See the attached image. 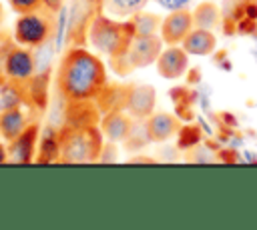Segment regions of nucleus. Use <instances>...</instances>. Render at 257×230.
Segmentation results:
<instances>
[{
  "label": "nucleus",
  "instance_id": "f257e3e1",
  "mask_svg": "<svg viewBox=\"0 0 257 230\" xmlns=\"http://www.w3.org/2000/svg\"><path fill=\"white\" fill-rule=\"evenodd\" d=\"M106 64L82 46H70L56 68V88L64 100H94L106 86Z\"/></svg>",
  "mask_w": 257,
  "mask_h": 230
},
{
  "label": "nucleus",
  "instance_id": "f03ea898",
  "mask_svg": "<svg viewBox=\"0 0 257 230\" xmlns=\"http://www.w3.org/2000/svg\"><path fill=\"white\" fill-rule=\"evenodd\" d=\"M135 26L131 20L118 22L108 14H96L88 26V44L98 54L108 58V64H116L126 56V50L135 38Z\"/></svg>",
  "mask_w": 257,
  "mask_h": 230
},
{
  "label": "nucleus",
  "instance_id": "7ed1b4c3",
  "mask_svg": "<svg viewBox=\"0 0 257 230\" xmlns=\"http://www.w3.org/2000/svg\"><path fill=\"white\" fill-rule=\"evenodd\" d=\"M60 156L62 164H88L98 162L104 148V134L100 126L90 128H60L58 130Z\"/></svg>",
  "mask_w": 257,
  "mask_h": 230
},
{
  "label": "nucleus",
  "instance_id": "20e7f679",
  "mask_svg": "<svg viewBox=\"0 0 257 230\" xmlns=\"http://www.w3.org/2000/svg\"><path fill=\"white\" fill-rule=\"evenodd\" d=\"M56 28L54 12L40 8L28 14H18L14 22V42L26 48H42L52 40Z\"/></svg>",
  "mask_w": 257,
  "mask_h": 230
},
{
  "label": "nucleus",
  "instance_id": "39448f33",
  "mask_svg": "<svg viewBox=\"0 0 257 230\" xmlns=\"http://www.w3.org/2000/svg\"><path fill=\"white\" fill-rule=\"evenodd\" d=\"M2 50L4 72L8 80L26 82L36 74V60L30 48L22 44H6Z\"/></svg>",
  "mask_w": 257,
  "mask_h": 230
},
{
  "label": "nucleus",
  "instance_id": "423d86ee",
  "mask_svg": "<svg viewBox=\"0 0 257 230\" xmlns=\"http://www.w3.org/2000/svg\"><path fill=\"white\" fill-rule=\"evenodd\" d=\"M163 48H165V42L159 34H135L126 50V62L131 70L153 66L159 54L163 52Z\"/></svg>",
  "mask_w": 257,
  "mask_h": 230
},
{
  "label": "nucleus",
  "instance_id": "0eeeda50",
  "mask_svg": "<svg viewBox=\"0 0 257 230\" xmlns=\"http://www.w3.org/2000/svg\"><path fill=\"white\" fill-rule=\"evenodd\" d=\"M102 112L94 100H66L64 106V128H90L98 126Z\"/></svg>",
  "mask_w": 257,
  "mask_h": 230
},
{
  "label": "nucleus",
  "instance_id": "6e6552de",
  "mask_svg": "<svg viewBox=\"0 0 257 230\" xmlns=\"http://www.w3.org/2000/svg\"><path fill=\"white\" fill-rule=\"evenodd\" d=\"M195 28L193 24V10L189 8H181V10H171L161 24V38L165 44L175 46L181 44L187 34Z\"/></svg>",
  "mask_w": 257,
  "mask_h": 230
},
{
  "label": "nucleus",
  "instance_id": "1a4fd4ad",
  "mask_svg": "<svg viewBox=\"0 0 257 230\" xmlns=\"http://www.w3.org/2000/svg\"><path fill=\"white\" fill-rule=\"evenodd\" d=\"M40 128L36 122L28 124L12 142H8V162L14 164H30L36 160V144H38Z\"/></svg>",
  "mask_w": 257,
  "mask_h": 230
},
{
  "label": "nucleus",
  "instance_id": "9d476101",
  "mask_svg": "<svg viewBox=\"0 0 257 230\" xmlns=\"http://www.w3.org/2000/svg\"><path fill=\"white\" fill-rule=\"evenodd\" d=\"M155 66H157L159 76H163L167 80H179L181 76H185L189 72V54L179 44H175V46L165 44Z\"/></svg>",
  "mask_w": 257,
  "mask_h": 230
},
{
  "label": "nucleus",
  "instance_id": "9b49d317",
  "mask_svg": "<svg viewBox=\"0 0 257 230\" xmlns=\"http://www.w3.org/2000/svg\"><path fill=\"white\" fill-rule=\"evenodd\" d=\"M155 102H157V92L153 86L147 84H131L128 90V98H126V112L137 118V120H147L153 110H155Z\"/></svg>",
  "mask_w": 257,
  "mask_h": 230
},
{
  "label": "nucleus",
  "instance_id": "f8f14e48",
  "mask_svg": "<svg viewBox=\"0 0 257 230\" xmlns=\"http://www.w3.org/2000/svg\"><path fill=\"white\" fill-rule=\"evenodd\" d=\"M135 118L126 112V110H114V112H106L100 118V130L104 134V140L114 142V144H122L133 128Z\"/></svg>",
  "mask_w": 257,
  "mask_h": 230
},
{
  "label": "nucleus",
  "instance_id": "ddd939ff",
  "mask_svg": "<svg viewBox=\"0 0 257 230\" xmlns=\"http://www.w3.org/2000/svg\"><path fill=\"white\" fill-rule=\"evenodd\" d=\"M147 134H149V140L151 142H167L169 138L177 136L179 130H181V120L175 116V114H169V112H153L147 120Z\"/></svg>",
  "mask_w": 257,
  "mask_h": 230
},
{
  "label": "nucleus",
  "instance_id": "4468645a",
  "mask_svg": "<svg viewBox=\"0 0 257 230\" xmlns=\"http://www.w3.org/2000/svg\"><path fill=\"white\" fill-rule=\"evenodd\" d=\"M128 90H131V84H108L106 82V86L100 90L94 102L102 114L114 112V110H126Z\"/></svg>",
  "mask_w": 257,
  "mask_h": 230
},
{
  "label": "nucleus",
  "instance_id": "2eb2a0df",
  "mask_svg": "<svg viewBox=\"0 0 257 230\" xmlns=\"http://www.w3.org/2000/svg\"><path fill=\"white\" fill-rule=\"evenodd\" d=\"M181 46L185 48V52L189 56H209L217 48V36L213 34V30H205V28L195 26L187 34V38L181 42Z\"/></svg>",
  "mask_w": 257,
  "mask_h": 230
},
{
  "label": "nucleus",
  "instance_id": "dca6fc26",
  "mask_svg": "<svg viewBox=\"0 0 257 230\" xmlns=\"http://www.w3.org/2000/svg\"><path fill=\"white\" fill-rule=\"evenodd\" d=\"M26 126H28V116L22 110V106L8 108V110L0 112V136L6 142H12Z\"/></svg>",
  "mask_w": 257,
  "mask_h": 230
},
{
  "label": "nucleus",
  "instance_id": "f3484780",
  "mask_svg": "<svg viewBox=\"0 0 257 230\" xmlns=\"http://www.w3.org/2000/svg\"><path fill=\"white\" fill-rule=\"evenodd\" d=\"M22 104H28V106H30L26 82L6 80V82L0 86V112H2V110H8V108L22 106Z\"/></svg>",
  "mask_w": 257,
  "mask_h": 230
},
{
  "label": "nucleus",
  "instance_id": "a211bd4d",
  "mask_svg": "<svg viewBox=\"0 0 257 230\" xmlns=\"http://www.w3.org/2000/svg\"><path fill=\"white\" fill-rule=\"evenodd\" d=\"M193 24L197 28H205V30H215L223 24V10L211 2V0H205V2H199L193 10Z\"/></svg>",
  "mask_w": 257,
  "mask_h": 230
},
{
  "label": "nucleus",
  "instance_id": "6ab92c4d",
  "mask_svg": "<svg viewBox=\"0 0 257 230\" xmlns=\"http://www.w3.org/2000/svg\"><path fill=\"white\" fill-rule=\"evenodd\" d=\"M50 68L42 70L40 74H34L30 80H26V88H28V98H30V106L38 108L40 112L46 108L48 104V80H50Z\"/></svg>",
  "mask_w": 257,
  "mask_h": 230
},
{
  "label": "nucleus",
  "instance_id": "aec40b11",
  "mask_svg": "<svg viewBox=\"0 0 257 230\" xmlns=\"http://www.w3.org/2000/svg\"><path fill=\"white\" fill-rule=\"evenodd\" d=\"M149 4V0H102V10L104 14L116 18V20H124L131 18L133 14H137L139 10H143Z\"/></svg>",
  "mask_w": 257,
  "mask_h": 230
},
{
  "label": "nucleus",
  "instance_id": "412c9836",
  "mask_svg": "<svg viewBox=\"0 0 257 230\" xmlns=\"http://www.w3.org/2000/svg\"><path fill=\"white\" fill-rule=\"evenodd\" d=\"M128 20L133 22L137 34H157V32H161V24H163V18L159 14L145 12V10H139Z\"/></svg>",
  "mask_w": 257,
  "mask_h": 230
},
{
  "label": "nucleus",
  "instance_id": "4be33fe9",
  "mask_svg": "<svg viewBox=\"0 0 257 230\" xmlns=\"http://www.w3.org/2000/svg\"><path fill=\"white\" fill-rule=\"evenodd\" d=\"M60 156V144H58V132H48L40 138V150L36 156V162H58Z\"/></svg>",
  "mask_w": 257,
  "mask_h": 230
},
{
  "label": "nucleus",
  "instance_id": "5701e85b",
  "mask_svg": "<svg viewBox=\"0 0 257 230\" xmlns=\"http://www.w3.org/2000/svg\"><path fill=\"white\" fill-rule=\"evenodd\" d=\"M149 142H151V140H149V134H147V124H145V120H137V118H135L133 128H131L126 140L122 142L124 148H126V150H139V148L147 146Z\"/></svg>",
  "mask_w": 257,
  "mask_h": 230
},
{
  "label": "nucleus",
  "instance_id": "b1692460",
  "mask_svg": "<svg viewBox=\"0 0 257 230\" xmlns=\"http://www.w3.org/2000/svg\"><path fill=\"white\" fill-rule=\"evenodd\" d=\"M199 140H201V128L181 126V130H179V146L181 148H191V146L199 144Z\"/></svg>",
  "mask_w": 257,
  "mask_h": 230
},
{
  "label": "nucleus",
  "instance_id": "393cba45",
  "mask_svg": "<svg viewBox=\"0 0 257 230\" xmlns=\"http://www.w3.org/2000/svg\"><path fill=\"white\" fill-rule=\"evenodd\" d=\"M8 4H10V8L16 14H28V12H34V10L44 8L42 0H8Z\"/></svg>",
  "mask_w": 257,
  "mask_h": 230
},
{
  "label": "nucleus",
  "instance_id": "a878e982",
  "mask_svg": "<svg viewBox=\"0 0 257 230\" xmlns=\"http://www.w3.org/2000/svg\"><path fill=\"white\" fill-rule=\"evenodd\" d=\"M153 2H157V4L161 6V8H165L167 12H171V10H181V8H189L193 0H153Z\"/></svg>",
  "mask_w": 257,
  "mask_h": 230
},
{
  "label": "nucleus",
  "instance_id": "bb28decb",
  "mask_svg": "<svg viewBox=\"0 0 257 230\" xmlns=\"http://www.w3.org/2000/svg\"><path fill=\"white\" fill-rule=\"evenodd\" d=\"M42 4H44V8H48L50 12L58 14V12L62 10V6H64V0H42Z\"/></svg>",
  "mask_w": 257,
  "mask_h": 230
},
{
  "label": "nucleus",
  "instance_id": "cd10ccee",
  "mask_svg": "<svg viewBox=\"0 0 257 230\" xmlns=\"http://www.w3.org/2000/svg\"><path fill=\"white\" fill-rule=\"evenodd\" d=\"M4 162H8V148L0 142V164H4Z\"/></svg>",
  "mask_w": 257,
  "mask_h": 230
},
{
  "label": "nucleus",
  "instance_id": "c85d7f7f",
  "mask_svg": "<svg viewBox=\"0 0 257 230\" xmlns=\"http://www.w3.org/2000/svg\"><path fill=\"white\" fill-rule=\"evenodd\" d=\"M6 72H4V60H2V50H0V86L6 82Z\"/></svg>",
  "mask_w": 257,
  "mask_h": 230
},
{
  "label": "nucleus",
  "instance_id": "c756f323",
  "mask_svg": "<svg viewBox=\"0 0 257 230\" xmlns=\"http://www.w3.org/2000/svg\"><path fill=\"white\" fill-rule=\"evenodd\" d=\"M128 162H147V164H153L155 160H153V158H145V156H135V158H131Z\"/></svg>",
  "mask_w": 257,
  "mask_h": 230
},
{
  "label": "nucleus",
  "instance_id": "7c9ffc66",
  "mask_svg": "<svg viewBox=\"0 0 257 230\" xmlns=\"http://www.w3.org/2000/svg\"><path fill=\"white\" fill-rule=\"evenodd\" d=\"M86 4H90V6H96V4H102V0H84Z\"/></svg>",
  "mask_w": 257,
  "mask_h": 230
},
{
  "label": "nucleus",
  "instance_id": "2f4dec72",
  "mask_svg": "<svg viewBox=\"0 0 257 230\" xmlns=\"http://www.w3.org/2000/svg\"><path fill=\"white\" fill-rule=\"evenodd\" d=\"M4 22V8H2V4H0V24Z\"/></svg>",
  "mask_w": 257,
  "mask_h": 230
}]
</instances>
